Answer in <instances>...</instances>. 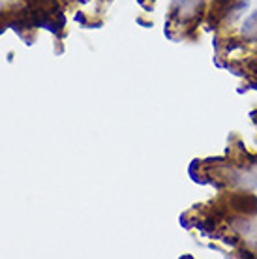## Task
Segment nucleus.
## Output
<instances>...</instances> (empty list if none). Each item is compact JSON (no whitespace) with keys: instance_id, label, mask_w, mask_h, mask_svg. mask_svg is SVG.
<instances>
[{"instance_id":"obj_1","label":"nucleus","mask_w":257,"mask_h":259,"mask_svg":"<svg viewBox=\"0 0 257 259\" xmlns=\"http://www.w3.org/2000/svg\"><path fill=\"white\" fill-rule=\"evenodd\" d=\"M222 197H224L229 212L250 216V218L257 216V194H254L252 190H246V188L240 190L238 188V190H233V192L222 194Z\"/></svg>"},{"instance_id":"obj_2","label":"nucleus","mask_w":257,"mask_h":259,"mask_svg":"<svg viewBox=\"0 0 257 259\" xmlns=\"http://www.w3.org/2000/svg\"><path fill=\"white\" fill-rule=\"evenodd\" d=\"M238 36L248 43V45H256L257 43V10H254L246 19L242 21L238 28Z\"/></svg>"},{"instance_id":"obj_3","label":"nucleus","mask_w":257,"mask_h":259,"mask_svg":"<svg viewBox=\"0 0 257 259\" xmlns=\"http://www.w3.org/2000/svg\"><path fill=\"white\" fill-rule=\"evenodd\" d=\"M250 8V0H235L231 6H229V10L225 11L224 15V26H231L233 23H236L242 15H244V11Z\"/></svg>"},{"instance_id":"obj_4","label":"nucleus","mask_w":257,"mask_h":259,"mask_svg":"<svg viewBox=\"0 0 257 259\" xmlns=\"http://www.w3.org/2000/svg\"><path fill=\"white\" fill-rule=\"evenodd\" d=\"M220 242L227 246V248L231 250H236L240 244H244V240H242V235H238L235 231H231V233H227V229H225L224 233H222V238H220Z\"/></svg>"},{"instance_id":"obj_5","label":"nucleus","mask_w":257,"mask_h":259,"mask_svg":"<svg viewBox=\"0 0 257 259\" xmlns=\"http://www.w3.org/2000/svg\"><path fill=\"white\" fill-rule=\"evenodd\" d=\"M233 2H235V0H210V2H208V10L214 11L216 15H220V17H222V26H224L225 11L229 10V6H231Z\"/></svg>"},{"instance_id":"obj_6","label":"nucleus","mask_w":257,"mask_h":259,"mask_svg":"<svg viewBox=\"0 0 257 259\" xmlns=\"http://www.w3.org/2000/svg\"><path fill=\"white\" fill-rule=\"evenodd\" d=\"M235 252H236L235 258H238V259H257V252L246 248L244 244H240V246H238Z\"/></svg>"},{"instance_id":"obj_7","label":"nucleus","mask_w":257,"mask_h":259,"mask_svg":"<svg viewBox=\"0 0 257 259\" xmlns=\"http://www.w3.org/2000/svg\"><path fill=\"white\" fill-rule=\"evenodd\" d=\"M74 19H75V23H77V25H81V26H83V28H86V26H88V15H86L85 11H77V13H75L74 15Z\"/></svg>"},{"instance_id":"obj_8","label":"nucleus","mask_w":257,"mask_h":259,"mask_svg":"<svg viewBox=\"0 0 257 259\" xmlns=\"http://www.w3.org/2000/svg\"><path fill=\"white\" fill-rule=\"evenodd\" d=\"M179 222H180V226H182L184 229H192V218H190V212H184V214H180Z\"/></svg>"},{"instance_id":"obj_9","label":"nucleus","mask_w":257,"mask_h":259,"mask_svg":"<svg viewBox=\"0 0 257 259\" xmlns=\"http://www.w3.org/2000/svg\"><path fill=\"white\" fill-rule=\"evenodd\" d=\"M137 25L145 26V28H152V25H154V23H152V21H147V19H143V17H137Z\"/></svg>"},{"instance_id":"obj_10","label":"nucleus","mask_w":257,"mask_h":259,"mask_svg":"<svg viewBox=\"0 0 257 259\" xmlns=\"http://www.w3.org/2000/svg\"><path fill=\"white\" fill-rule=\"evenodd\" d=\"M248 90H250V86H248V83H246V81H244L242 85H240V86H238V88H236V94H246Z\"/></svg>"},{"instance_id":"obj_11","label":"nucleus","mask_w":257,"mask_h":259,"mask_svg":"<svg viewBox=\"0 0 257 259\" xmlns=\"http://www.w3.org/2000/svg\"><path fill=\"white\" fill-rule=\"evenodd\" d=\"M179 259H195L192 254H182V256H179Z\"/></svg>"},{"instance_id":"obj_12","label":"nucleus","mask_w":257,"mask_h":259,"mask_svg":"<svg viewBox=\"0 0 257 259\" xmlns=\"http://www.w3.org/2000/svg\"><path fill=\"white\" fill-rule=\"evenodd\" d=\"M23 2H26V4H32L34 0H23Z\"/></svg>"}]
</instances>
